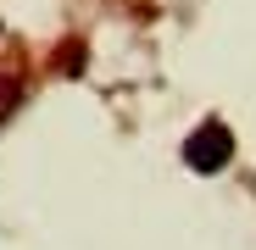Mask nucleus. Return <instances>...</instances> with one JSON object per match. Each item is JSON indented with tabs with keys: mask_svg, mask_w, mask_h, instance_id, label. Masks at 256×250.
I'll use <instances>...</instances> for the list:
<instances>
[{
	"mask_svg": "<svg viewBox=\"0 0 256 250\" xmlns=\"http://www.w3.org/2000/svg\"><path fill=\"white\" fill-rule=\"evenodd\" d=\"M184 161L195 167L200 178H212V173H223V167L234 161V134L223 128L218 117H206L200 128H195V134L184 139Z\"/></svg>",
	"mask_w": 256,
	"mask_h": 250,
	"instance_id": "1",
	"label": "nucleus"
},
{
	"mask_svg": "<svg viewBox=\"0 0 256 250\" xmlns=\"http://www.w3.org/2000/svg\"><path fill=\"white\" fill-rule=\"evenodd\" d=\"M17 100H22V83H17V78H0V122L17 111Z\"/></svg>",
	"mask_w": 256,
	"mask_h": 250,
	"instance_id": "2",
	"label": "nucleus"
}]
</instances>
